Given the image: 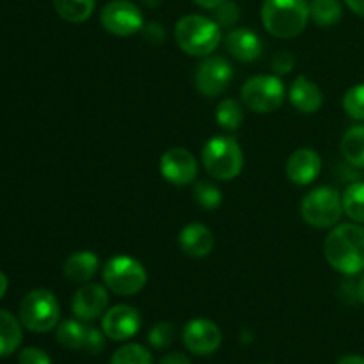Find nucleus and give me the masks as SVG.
<instances>
[{"label": "nucleus", "instance_id": "1", "mask_svg": "<svg viewBox=\"0 0 364 364\" xmlns=\"http://www.w3.org/2000/svg\"><path fill=\"white\" fill-rule=\"evenodd\" d=\"M323 255L336 272L355 276L364 270V228L340 224L326 238Z\"/></svg>", "mask_w": 364, "mask_h": 364}, {"label": "nucleus", "instance_id": "2", "mask_svg": "<svg viewBox=\"0 0 364 364\" xmlns=\"http://www.w3.org/2000/svg\"><path fill=\"white\" fill-rule=\"evenodd\" d=\"M309 20L306 0H265L262 7L263 27L279 39H290L301 34Z\"/></svg>", "mask_w": 364, "mask_h": 364}, {"label": "nucleus", "instance_id": "3", "mask_svg": "<svg viewBox=\"0 0 364 364\" xmlns=\"http://www.w3.org/2000/svg\"><path fill=\"white\" fill-rule=\"evenodd\" d=\"M174 38L185 53L192 57H206L217 50L223 32L217 21L201 14H188L176 23Z\"/></svg>", "mask_w": 364, "mask_h": 364}, {"label": "nucleus", "instance_id": "4", "mask_svg": "<svg viewBox=\"0 0 364 364\" xmlns=\"http://www.w3.org/2000/svg\"><path fill=\"white\" fill-rule=\"evenodd\" d=\"M203 166L213 180L230 181L244 169V153L235 137L217 135L210 139L201 153Z\"/></svg>", "mask_w": 364, "mask_h": 364}, {"label": "nucleus", "instance_id": "5", "mask_svg": "<svg viewBox=\"0 0 364 364\" xmlns=\"http://www.w3.org/2000/svg\"><path fill=\"white\" fill-rule=\"evenodd\" d=\"M146 269L132 256H114L103 267V283L107 290L119 297H132L139 294L146 287Z\"/></svg>", "mask_w": 364, "mask_h": 364}, {"label": "nucleus", "instance_id": "6", "mask_svg": "<svg viewBox=\"0 0 364 364\" xmlns=\"http://www.w3.org/2000/svg\"><path fill=\"white\" fill-rule=\"evenodd\" d=\"M59 316V302L48 290L28 291L20 302V322L32 333H48L55 329Z\"/></svg>", "mask_w": 364, "mask_h": 364}, {"label": "nucleus", "instance_id": "7", "mask_svg": "<svg viewBox=\"0 0 364 364\" xmlns=\"http://www.w3.org/2000/svg\"><path fill=\"white\" fill-rule=\"evenodd\" d=\"M301 213L306 224L318 230L333 228L343 215V201L336 188L318 187L306 194L301 203Z\"/></svg>", "mask_w": 364, "mask_h": 364}, {"label": "nucleus", "instance_id": "8", "mask_svg": "<svg viewBox=\"0 0 364 364\" xmlns=\"http://www.w3.org/2000/svg\"><path fill=\"white\" fill-rule=\"evenodd\" d=\"M287 89L276 75H256L242 87V102L255 112H274L284 103Z\"/></svg>", "mask_w": 364, "mask_h": 364}, {"label": "nucleus", "instance_id": "9", "mask_svg": "<svg viewBox=\"0 0 364 364\" xmlns=\"http://www.w3.org/2000/svg\"><path fill=\"white\" fill-rule=\"evenodd\" d=\"M103 28L114 36H134L144 28L141 9L130 0H112L100 13Z\"/></svg>", "mask_w": 364, "mask_h": 364}, {"label": "nucleus", "instance_id": "10", "mask_svg": "<svg viewBox=\"0 0 364 364\" xmlns=\"http://www.w3.org/2000/svg\"><path fill=\"white\" fill-rule=\"evenodd\" d=\"M233 68L230 60L220 55L206 57L196 71V87L206 98L220 96L231 84Z\"/></svg>", "mask_w": 364, "mask_h": 364}, {"label": "nucleus", "instance_id": "11", "mask_svg": "<svg viewBox=\"0 0 364 364\" xmlns=\"http://www.w3.org/2000/svg\"><path fill=\"white\" fill-rule=\"evenodd\" d=\"M160 173L176 187L191 185L198 178V160L188 149L171 148L160 159Z\"/></svg>", "mask_w": 364, "mask_h": 364}, {"label": "nucleus", "instance_id": "12", "mask_svg": "<svg viewBox=\"0 0 364 364\" xmlns=\"http://www.w3.org/2000/svg\"><path fill=\"white\" fill-rule=\"evenodd\" d=\"M183 343L192 354L210 355L219 350L223 343V333L212 320L194 318L185 326Z\"/></svg>", "mask_w": 364, "mask_h": 364}, {"label": "nucleus", "instance_id": "13", "mask_svg": "<svg viewBox=\"0 0 364 364\" xmlns=\"http://www.w3.org/2000/svg\"><path fill=\"white\" fill-rule=\"evenodd\" d=\"M102 329L112 341H127L141 329V313L127 304H117L107 309L102 320Z\"/></svg>", "mask_w": 364, "mask_h": 364}, {"label": "nucleus", "instance_id": "14", "mask_svg": "<svg viewBox=\"0 0 364 364\" xmlns=\"http://www.w3.org/2000/svg\"><path fill=\"white\" fill-rule=\"evenodd\" d=\"M109 308V291L98 283H84L71 301L73 315L82 322H92L105 315Z\"/></svg>", "mask_w": 364, "mask_h": 364}, {"label": "nucleus", "instance_id": "15", "mask_svg": "<svg viewBox=\"0 0 364 364\" xmlns=\"http://www.w3.org/2000/svg\"><path fill=\"white\" fill-rule=\"evenodd\" d=\"M322 171V159L315 149L302 148L290 155L287 162V176L291 183L304 185L313 183Z\"/></svg>", "mask_w": 364, "mask_h": 364}, {"label": "nucleus", "instance_id": "16", "mask_svg": "<svg viewBox=\"0 0 364 364\" xmlns=\"http://www.w3.org/2000/svg\"><path fill=\"white\" fill-rule=\"evenodd\" d=\"M180 247L185 255L192 256V258H205L212 252L213 244V233L210 228H206L205 224L199 223H191L180 231Z\"/></svg>", "mask_w": 364, "mask_h": 364}, {"label": "nucleus", "instance_id": "17", "mask_svg": "<svg viewBox=\"0 0 364 364\" xmlns=\"http://www.w3.org/2000/svg\"><path fill=\"white\" fill-rule=\"evenodd\" d=\"M290 102L299 112L315 114L322 109L323 95L318 85L306 75H299L290 87Z\"/></svg>", "mask_w": 364, "mask_h": 364}, {"label": "nucleus", "instance_id": "18", "mask_svg": "<svg viewBox=\"0 0 364 364\" xmlns=\"http://www.w3.org/2000/svg\"><path fill=\"white\" fill-rule=\"evenodd\" d=\"M226 48L235 59L242 63H252L262 55V39L249 28H235L226 36Z\"/></svg>", "mask_w": 364, "mask_h": 364}, {"label": "nucleus", "instance_id": "19", "mask_svg": "<svg viewBox=\"0 0 364 364\" xmlns=\"http://www.w3.org/2000/svg\"><path fill=\"white\" fill-rule=\"evenodd\" d=\"M100 258L92 251H77L64 262V276L71 283H89L96 276Z\"/></svg>", "mask_w": 364, "mask_h": 364}, {"label": "nucleus", "instance_id": "20", "mask_svg": "<svg viewBox=\"0 0 364 364\" xmlns=\"http://www.w3.org/2000/svg\"><path fill=\"white\" fill-rule=\"evenodd\" d=\"M23 340L21 326L16 316L6 309H0V358L11 355L18 350Z\"/></svg>", "mask_w": 364, "mask_h": 364}, {"label": "nucleus", "instance_id": "21", "mask_svg": "<svg viewBox=\"0 0 364 364\" xmlns=\"http://www.w3.org/2000/svg\"><path fill=\"white\" fill-rule=\"evenodd\" d=\"M89 326L82 323L80 320H64L57 327L55 338L59 345L70 350H84L85 341H87Z\"/></svg>", "mask_w": 364, "mask_h": 364}, {"label": "nucleus", "instance_id": "22", "mask_svg": "<svg viewBox=\"0 0 364 364\" xmlns=\"http://www.w3.org/2000/svg\"><path fill=\"white\" fill-rule=\"evenodd\" d=\"M341 153L350 166L364 167V127L358 124L345 132L341 139Z\"/></svg>", "mask_w": 364, "mask_h": 364}, {"label": "nucleus", "instance_id": "23", "mask_svg": "<svg viewBox=\"0 0 364 364\" xmlns=\"http://www.w3.org/2000/svg\"><path fill=\"white\" fill-rule=\"evenodd\" d=\"M95 6L96 0H53L57 14L71 23H82V21L89 20Z\"/></svg>", "mask_w": 364, "mask_h": 364}, {"label": "nucleus", "instance_id": "24", "mask_svg": "<svg viewBox=\"0 0 364 364\" xmlns=\"http://www.w3.org/2000/svg\"><path fill=\"white\" fill-rule=\"evenodd\" d=\"M309 16L318 27H333L343 16L340 0H313L309 6Z\"/></svg>", "mask_w": 364, "mask_h": 364}, {"label": "nucleus", "instance_id": "25", "mask_svg": "<svg viewBox=\"0 0 364 364\" xmlns=\"http://www.w3.org/2000/svg\"><path fill=\"white\" fill-rule=\"evenodd\" d=\"M341 201H343V212L354 223L364 224V181L348 185L341 196Z\"/></svg>", "mask_w": 364, "mask_h": 364}, {"label": "nucleus", "instance_id": "26", "mask_svg": "<svg viewBox=\"0 0 364 364\" xmlns=\"http://www.w3.org/2000/svg\"><path fill=\"white\" fill-rule=\"evenodd\" d=\"M215 119L219 127L224 128V130H238L242 121H244V110H242L240 103L237 100L226 98L217 105Z\"/></svg>", "mask_w": 364, "mask_h": 364}, {"label": "nucleus", "instance_id": "27", "mask_svg": "<svg viewBox=\"0 0 364 364\" xmlns=\"http://www.w3.org/2000/svg\"><path fill=\"white\" fill-rule=\"evenodd\" d=\"M110 364H153L151 352L139 343H127L114 352Z\"/></svg>", "mask_w": 364, "mask_h": 364}, {"label": "nucleus", "instance_id": "28", "mask_svg": "<svg viewBox=\"0 0 364 364\" xmlns=\"http://www.w3.org/2000/svg\"><path fill=\"white\" fill-rule=\"evenodd\" d=\"M194 201L203 210H215L223 203V192L212 181L201 180L194 185Z\"/></svg>", "mask_w": 364, "mask_h": 364}, {"label": "nucleus", "instance_id": "29", "mask_svg": "<svg viewBox=\"0 0 364 364\" xmlns=\"http://www.w3.org/2000/svg\"><path fill=\"white\" fill-rule=\"evenodd\" d=\"M343 109L352 119L364 121V84L354 85L345 92Z\"/></svg>", "mask_w": 364, "mask_h": 364}, {"label": "nucleus", "instance_id": "30", "mask_svg": "<svg viewBox=\"0 0 364 364\" xmlns=\"http://www.w3.org/2000/svg\"><path fill=\"white\" fill-rule=\"evenodd\" d=\"M174 334H176V329L171 322H159L156 326L151 327L148 334V341L153 348H167L174 341Z\"/></svg>", "mask_w": 364, "mask_h": 364}, {"label": "nucleus", "instance_id": "31", "mask_svg": "<svg viewBox=\"0 0 364 364\" xmlns=\"http://www.w3.org/2000/svg\"><path fill=\"white\" fill-rule=\"evenodd\" d=\"M238 18H240V11H238L237 4L228 0V2L220 4V6L217 7L215 21L220 25V27H231V25L237 23Z\"/></svg>", "mask_w": 364, "mask_h": 364}, {"label": "nucleus", "instance_id": "32", "mask_svg": "<svg viewBox=\"0 0 364 364\" xmlns=\"http://www.w3.org/2000/svg\"><path fill=\"white\" fill-rule=\"evenodd\" d=\"M18 364H52V359L41 348L27 347L20 352Z\"/></svg>", "mask_w": 364, "mask_h": 364}, {"label": "nucleus", "instance_id": "33", "mask_svg": "<svg viewBox=\"0 0 364 364\" xmlns=\"http://www.w3.org/2000/svg\"><path fill=\"white\" fill-rule=\"evenodd\" d=\"M295 66V57L294 53L284 50V52H277L272 59V70L277 75H287L294 70Z\"/></svg>", "mask_w": 364, "mask_h": 364}, {"label": "nucleus", "instance_id": "34", "mask_svg": "<svg viewBox=\"0 0 364 364\" xmlns=\"http://www.w3.org/2000/svg\"><path fill=\"white\" fill-rule=\"evenodd\" d=\"M105 348V338H103L102 331L95 329V327H89L87 333V341H85V352L89 354H100V352Z\"/></svg>", "mask_w": 364, "mask_h": 364}, {"label": "nucleus", "instance_id": "35", "mask_svg": "<svg viewBox=\"0 0 364 364\" xmlns=\"http://www.w3.org/2000/svg\"><path fill=\"white\" fill-rule=\"evenodd\" d=\"M146 39H151V41L160 43L164 39V28L160 27V23H149L148 27L144 28Z\"/></svg>", "mask_w": 364, "mask_h": 364}, {"label": "nucleus", "instance_id": "36", "mask_svg": "<svg viewBox=\"0 0 364 364\" xmlns=\"http://www.w3.org/2000/svg\"><path fill=\"white\" fill-rule=\"evenodd\" d=\"M159 364H192V363L187 355L180 354V352H171V354L164 355Z\"/></svg>", "mask_w": 364, "mask_h": 364}, {"label": "nucleus", "instance_id": "37", "mask_svg": "<svg viewBox=\"0 0 364 364\" xmlns=\"http://www.w3.org/2000/svg\"><path fill=\"white\" fill-rule=\"evenodd\" d=\"M345 4H347L355 14L364 18V0H345Z\"/></svg>", "mask_w": 364, "mask_h": 364}, {"label": "nucleus", "instance_id": "38", "mask_svg": "<svg viewBox=\"0 0 364 364\" xmlns=\"http://www.w3.org/2000/svg\"><path fill=\"white\" fill-rule=\"evenodd\" d=\"M198 6L205 7V9H217V7L220 6V4L228 2V0H194Z\"/></svg>", "mask_w": 364, "mask_h": 364}, {"label": "nucleus", "instance_id": "39", "mask_svg": "<svg viewBox=\"0 0 364 364\" xmlns=\"http://www.w3.org/2000/svg\"><path fill=\"white\" fill-rule=\"evenodd\" d=\"M336 364H364V358L363 355L350 354V355H345V358H341Z\"/></svg>", "mask_w": 364, "mask_h": 364}, {"label": "nucleus", "instance_id": "40", "mask_svg": "<svg viewBox=\"0 0 364 364\" xmlns=\"http://www.w3.org/2000/svg\"><path fill=\"white\" fill-rule=\"evenodd\" d=\"M6 291H7V277L6 274L0 272V299L6 295Z\"/></svg>", "mask_w": 364, "mask_h": 364}, {"label": "nucleus", "instance_id": "41", "mask_svg": "<svg viewBox=\"0 0 364 364\" xmlns=\"http://www.w3.org/2000/svg\"><path fill=\"white\" fill-rule=\"evenodd\" d=\"M358 299L364 304V276L361 277V281H359L358 284Z\"/></svg>", "mask_w": 364, "mask_h": 364}]
</instances>
